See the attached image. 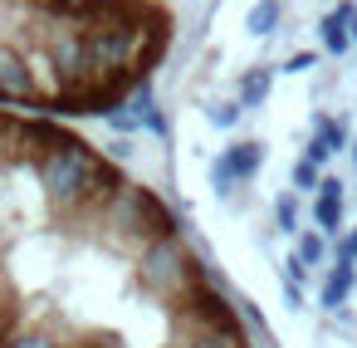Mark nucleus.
Masks as SVG:
<instances>
[{"label":"nucleus","mask_w":357,"mask_h":348,"mask_svg":"<svg viewBox=\"0 0 357 348\" xmlns=\"http://www.w3.org/2000/svg\"><path fill=\"white\" fill-rule=\"evenodd\" d=\"M289 69H294V74H303V69H313V55H294V59H289Z\"/></svg>","instance_id":"13"},{"label":"nucleus","mask_w":357,"mask_h":348,"mask_svg":"<svg viewBox=\"0 0 357 348\" xmlns=\"http://www.w3.org/2000/svg\"><path fill=\"white\" fill-rule=\"evenodd\" d=\"M347 15H352V6L342 0V6L323 20V45H328V55H347V35H342V25H347Z\"/></svg>","instance_id":"4"},{"label":"nucleus","mask_w":357,"mask_h":348,"mask_svg":"<svg viewBox=\"0 0 357 348\" xmlns=\"http://www.w3.org/2000/svg\"><path fill=\"white\" fill-rule=\"evenodd\" d=\"M342 191H347V187H342L337 177H323V187L313 191V221H318L328 235L342 226Z\"/></svg>","instance_id":"3"},{"label":"nucleus","mask_w":357,"mask_h":348,"mask_svg":"<svg viewBox=\"0 0 357 348\" xmlns=\"http://www.w3.org/2000/svg\"><path fill=\"white\" fill-rule=\"evenodd\" d=\"M298 260H303V265H318V260H323V235H303V240H298Z\"/></svg>","instance_id":"11"},{"label":"nucleus","mask_w":357,"mask_h":348,"mask_svg":"<svg viewBox=\"0 0 357 348\" xmlns=\"http://www.w3.org/2000/svg\"><path fill=\"white\" fill-rule=\"evenodd\" d=\"M347 289H352V265H347V260H337V265H333V275H328V284H323V304H328V309H337V304L347 299Z\"/></svg>","instance_id":"6"},{"label":"nucleus","mask_w":357,"mask_h":348,"mask_svg":"<svg viewBox=\"0 0 357 348\" xmlns=\"http://www.w3.org/2000/svg\"><path fill=\"white\" fill-rule=\"evenodd\" d=\"M342 260H347V265H352V260H357V231H352V235H347V240H342Z\"/></svg>","instance_id":"14"},{"label":"nucleus","mask_w":357,"mask_h":348,"mask_svg":"<svg viewBox=\"0 0 357 348\" xmlns=\"http://www.w3.org/2000/svg\"><path fill=\"white\" fill-rule=\"evenodd\" d=\"M352 162H357V143H352Z\"/></svg>","instance_id":"15"},{"label":"nucleus","mask_w":357,"mask_h":348,"mask_svg":"<svg viewBox=\"0 0 357 348\" xmlns=\"http://www.w3.org/2000/svg\"><path fill=\"white\" fill-rule=\"evenodd\" d=\"M235 118H240V103H215L211 108V123L215 128H235Z\"/></svg>","instance_id":"12"},{"label":"nucleus","mask_w":357,"mask_h":348,"mask_svg":"<svg viewBox=\"0 0 357 348\" xmlns=\"http://www.w3.org/2000/svg\"><path fill=\"white\" fill-rule=\"evenodd\" d=\"M294 187H298V191H318V187H323V177H318V167H313L308 157L294 162Z\"/></svg>","instance_id":"9"},{"label":"nucleus","mask_w":357,"mask_h":348,"mask_svg":"<svg viewBox=\"0 0 357 348\" xmlns=\"http://www.w3.org/2000/svg\"><path fill=\"white\" fill-rule=\"evenodd\" d=\"M274 25H279V0H259V6L245 15V30L250 35H269Z\"/></svg>","instance_id":"7"},{"label":"nucleus","mask_w":357,"mask_h":348,"mask_svg":"<svg viewBox=\"0 0 357 348\" xmlns=\"http://www.w3.org/2000/svg\"><path fill=\"white\" fill-rule=\"evenodd\" d=\"M132 275H137V289H142L147 299H157L162 314H172L186 294H196V289L206 284V280H201V260H196V250L181 240V231L152 240V245L132 260Z\"/></svg>","instance_id":"1"},{"label":"nucleus","mask_w":357,"mask_h":348,"mask_svg":"<svg viewBox=\"0 0 357 348\" xmlns=\"http://www.w3.org/2000/svg\"><path fill=\"white\" fill-rule=\"evenodd\" d=\"M313 128H318V143H323L328 152H337V147L347 143V133H342L337 123H328V118H313Z\"/></svg>","instance_id":"10"},{"label":"nucleus","mask_w":357,"mask_h":348,"mask_svg":"<svg viewBox=\"0 0 357 348\" xmlns=\"http://www.w3.org/2000/svg\"><path fill=\"white\" fill-rule=\"evenodd\" d=\"M274 221H279L284 231H294V226H298V196H294V191L274 196Z\"/></svg>","instance_id":"8"},{"label":"nucleus","mask_w":357,"mask_h":348,"mask_svg":"<svg viewBox=\"0 0 357 348\" xmlns=\"http://www.w3.org/2000/svg\"><path fill=\"white\" fill-rule=\"evenodd\" d=\"M259 172V147L255 143H240V147H230L220 162H215V187L225 191L230 182H250Z\"/></svg>","instance_id":"2"},{"label":"nucleus","mask_w":357,"mask_h":348,"mask_svg":"<svg viewBox=\"0 0 357 348\" xmlns=\"http://www.w3.org/2000/svg\"><path fill=\"white\" fill-rule=\"evenodd\" d=\"M269 84H274V74H269V69H250V74L240 79V103H245V108L264 103V99H269Z\"/></svg>","instance_id":"5"}]
</instances>
